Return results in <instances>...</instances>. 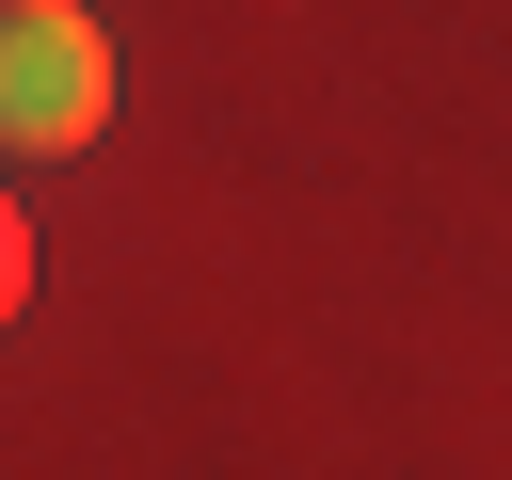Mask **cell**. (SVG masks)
<instances>
[{"label": "cell", "instance_id": "cell-1", "mask_svg": "<svg viewBox=\"0 0 512 480\" xmlns=\"http://www.w3.org/2000/svg\"><path fill=\"white\" fill-rule=\"evenodd\" d=\"M112 128V32L80 0H0V160H80Z\"/></svg>", "mask_w": 512, "mask_h": 480}, {"label": "cell", "instance_id": "cell-2", "mask_svg": "<svg viewBox=\"0 0 512 480\" xmlns=\"http://www.w3.org/2000/svg\"><path fill=\"white\" fill-rule=\"evenodd\" d=\"M16 304H32V208L0 192V320H16Z\"/></svg>", "mask_w": 512, "mask_h": 480}]
</instances>
